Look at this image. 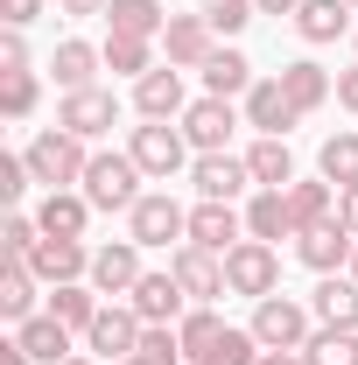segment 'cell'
<instances>
[{"label": "cell", "mask_w": 358, "mask_h": 365, "mask_svg": "<svg viewBox=\"0 0 358 365\" xmlns=\"http://www.w3.org/2000/svg\"><path fill=\"white\" fill-rule=\"evenodd\" d=\"M246 169H253L260 190H288V182H295V155H288V140H281V134H260V140H253V155H246Z\"/></svg>", "instance_id": "27"}, {"label": "cell", "mask_w": 358, "mask_h": 365, "mask_svg": "<svg viewBox=\"0 0 358 365\" xmlns=\"http://www.w3.org/2000/svg\"><path fill=\"white\" fill-rule=\"evenodd\" d=\"M302 365H358V330H316L310 344H302Z\"/></svg>", "instance_id": "35"}, {"label": "cell", "mask_w": 358, "mask_h": 365, "mask_svg": "<svg viewBox=\"0 0 358 365\" xmlns=\"http://www.w3.org/2000/svg\"><path fill=\"white\" fill-rule=\"evenodd\" d=\"M316 169H323V182L352 190V182H358V134H330L323 155H316Z\"/></svg>", "instance_id": "34"}, {"label": "cell", "mask_w": 358, "mask_h": 365, "mask_svg": "<svg viewBox=\"0 0 358 365\" xmlns=\"http://www.w3.org/2000/svg\"><path fill=\"white\" fill-rule=\"evenodd\" d=\"M85 169H91V155H85V140H78V134L49 127V134L29 140V176L49 182V190H71V182H85Z\"/></svg>", "instance_id": "1"}, {"label": "cell", "mask_w": 358, "mask_h": 365, "mask_svg": "<svg viewBox=\"0 0 358 365\" xmlns=\"http://www.w3.org/2000/svg\"><path fill=\"white\" fill-rule=\"evenodd\" d=\"M225 330H232V323H225L218 309H190V317L176 323L183 359H190V365H218V351H225Z\"/></svg>", "instance_id": "21"}, {"label": "cell", "mask_w": 358, "mask_h": 365, "mask_svg": "<svg viewBox=\"0 0 358 365\" xmlns=\"http://www.w3.org/2000/svg\"><path fill=\"white\" fill-rule=\"evenodd\" d=\"M63 365H91V359H63Z\"/></svg>", "instance_id": "51"}, {"label": "cell", "mask_w": 358, "mask_h": 365, "mask_svg": "<svg viewBox=\"0 0 358 365\" xmlns=\"http://www.w3.org/2000/svg\"><path fill=\"white\" fill-rule=\"evenodd\" d=\"M140 365H183V337L169 330V323H148L140 330V351H134Z\"/></svg>", "instance_id": "38"}, {"label": "cell", "mask_w": 358, "mask_h": 365, "mask_svg": "<svg viewBox=\"0 0 358 365\" xmlns=\"http://www.w3.org/2000/svg\"><path fill=\"white\" fill-rule=\"evenodd\" d=\"M310 309L330 323V330H358V281L352 274H323L316 295H310Z\"/></svg>", "instance_id": "22"}, {"label": "cell", "mask_w": 358, "mask_h": 365, "mask_svg": "<svg viewBox=\"0 0 358 365\" xmlns=\"http://www.w3.org/2000/svg\"><path fill=\"white\" fill-rule=\"evenodd\" d=\"M56 14H78L85 21V14H106V0H56Z\"/></svg>", "instance_id": "45"}, {"label": "cell", "mask_w": 358, "mask_h": 365, "mask_svg": "<svg viewBox=\"0 0 358 365\" xmlns=\"http://www.w3.org/2000/svg\"><path fill=\"white\" fill-rule=\"evenodd\" d=\"M281 85H288V98H295V113H316V106L337 91V85H330V71H323V63H310V56H295V63L281 71Z\"/></svg>", "instance_id": "30"}, {"label": "cell", "mask_w": 358, "mask_h": 365, "mask_svg": "<svg viewBox=\"0 0 358 365\" xmlns=\"http://www.w3.org/2000/svg\"><path fill=\"white\" fill-rule=\"evenodd\" d=\"M352 246H358V232H344V218H323V225L295 232V253H302V267H316V274H344L352 267Z\"/></svg>", "instance_id": "9"}, {"label": "cell", "mask_w": 358, "mask_h": 365, "mask_svg": "<svg viewBox=\"0 0 358 365\" xmlns=\"http://www.w3.org/2000/svg\"><path fill=\"white\" fill-rule=\"evenodd\" d=\"M98 309H106V302H98V288H78V281H63V288L49 295V317L71 323V330H91V323H98Z\"/></svg>", "instance_id": "32"}, {"label": "cell", "mask_w": 358, "mask_h": 365, "mask_svg": "<svg viewBox=\"0 0 358 365\" xmlns=\"http://www.w3.org/2000/svg\"><path fill=\"white\" fill-rule=\"evenodd\" d=\"M288 211H295V232H310L330 218V182H288Z\"/></svg>", "instance_id": "36"}, {"label": "cell", "mask_w": 358, "mask_h": 365, "mask_svg": "<svg viewBox=\"0 0 358 365\" xmlns=\"http://www.w3.org/2000/svg\"><path fill=\"white\" fill-rule=\"evenodd\" d=\"M344 274H352V281H358V246H352V267H344Z\"/></svg>", "instance_id": "50"}, {"label": "cell", "mask_w": 358, "mask_h": 365, "mask_svg": "<svg viewBox=\"0 0 358 365\" xmlns=\"http://www.w3.org/2000/svg\"><path fill=\"white\" fill-rule=\"evenodd\" d=\"M14 344H21L29 359H43V365H63V359H71V323L29 317V323H14Z\"/></svg>", "instance_id": "23"}, {"label": "cell", "mask_w": 358, "mask_h": 365, "mask_svg": "<svg viewBox=\"0 0 358 365\" xmlns=\"http://www.w3.org/2000/svg\"><path fill=\"white\" fill-rule=\"evenodd\" d=\"M7 71H29V43H21V29L0 36V78H7Z\"/></svg>", "instance_id": "42"}, {"label": "cell", "mask_w": 358, "mask_h": 365, "mask_svg": "<svg viewBox=\"0 0 358 365\" xmlns=\"http://www.w3.org/2000/svg\"><path fill=\"white\" fill-rule=\"evenodd\" d=\"M295 29H302V43H337L352 29V7L344 0H302L295 7Z\"/></svg>", "instance_id": "28"}, {"label": "cell", "mask_w": 358, "mask_h": 365, "mask_svg": "<svg viewBox=\"0 0 358 365\" xmlns=\"http://www.w3.org/2000/svg\"><path fill=\"white\" fill-rule=\"evenodd\" d=\"M239 239H246V218H239L232 204H211V197H204V204L190 211V239H183V246H204V253H232Z\"/></svg>", "instance_id": "12"}, {"label": "cell", "mask_w": 358, "mask_h": 365, "mask_svg": "<svg viewBox=\"0 0 358 365\" xmlns=\"http://www.w3.org/2000/svg\"><path fill=\"white\" fill-rule=\"evenodd\" d=\"M253 7H260V14H295L302 0H253Z\"/></svg>", "instance_id": "47"}, {"label": "cell", "mask_w": 358, "mask_h": 365, "mask_svg": "<svg viewBox=\"0 0 358 365\" xmlns=\"http://www.w3.org/2000/svg\"><path fill=\"white\" fill-rule=\"evenodd\" d=\"M337 218H344V232H358V182L344 190V197H337Z\"/></svg>", "instance_id": "44"}, {"label": "cell", "mask_w": 358, "mask_h": 365, "mask_svg": "<svg viewBox=\"0 0 358 365\" xmlns=\"http://www.w3.org/2000/svg\"><path fill=\"white\" fill-rule=\"evenodd\" d=\"M134 113H140V120H176V113H190V106H183V71H176V63L148 71V78L134 85Z\"/></svg>", "instance_id": "20"}, {"label": "cell", "mask_w": 358, "mask_h": 365, "mask_svg": "<svg viewBox=\"0 0 358 365\" xmlns=\"http://www.w3.org/2000/svg\"><path fill=\"white\" fill-rule=\"evenodd\" d=\"M260 365H302V351H260Z\"/></svg>", "instance_id": "48"}, {"label": "cell", "mask_w": 358, "mask_h": 365, "mask_svg": "<svg viewBox=\"0 0 358 365\" xmlns=\"http://www.w3.org/2000/svg\"><path fill=\"white\" fill-rule=\"evenodd\" d=\"M127 232H134V246H169V239H190V211L169 190H155V197H140L127 211Z\"/></svg>", "instance_id": "6"}, {"label": "cell", "mask_w": 358, "mask_h": 365, "mask_svg": "<svg viewBox=\"0 0 358 365\" xmlns=\"http://www.w3.org/2000/svg\"><path fill=\"white\" fill-rule=\"evenodd\" d=\"M98 56H106V71H113V78H134V85L155 71V43H148V36H106Z\"/></svg>", "instance_id": "29"}, {"label": "cell", "mask_w": 358, "mask_h": 365, "mask_svg": "<svg viewBox=\"0 0 358 365\" xmlns=\"http://www.w3.org/2000/svg\"><path fill=\"white\" fill-rule=\"evenodd\" d=\"M29 155H0V197H21V190H29Z\"/></svg>", "instance_id": "41"}, {"label": "cell", "mask_w": 358, "mask_h": 365, "mask_svg": "<svg viewBox=\"0 0 358 365\" xmlns=\"http://www.w3.org/2000/svg\"><path fill=\"white\" fill-rule=\"evenodd\" d=\"M337 106H352V113H358V71H344V78H337Z\"/></svg>", "instance_id": "46"}, {"label": "cell", "mask_w": 358, "mask_h": 365, "mask_svg": "<svg viewBox=\"0 0 358 365\" xmlns=\"http://www.w3.org/2000/svg\"><path fill=\"white\" fill-rule=\"evenodd\" d=\"M190 182H197V197H211V204H232V197L253 182V169H246L239 155H197Z\"/></svg>", "instance_id": "19"}, {"label": "cell", "mask_w": 358, "mask_h": 365, "mask_svg": "<svg viewBox=\"0 0 358 365\" xmlns=\"http://www.w3.org/2000/svg\"><path fill=\"white\" fill-rule=\"evenodd\" d=\"M140 330H148V323L134 317V302H106V309H98V323H91L85 330V351H98V359H134L140 351Z\"/></svg>", "instance_id": "7"}, {"label": "cell", "mask_w": 358, "mask_h": 365, "mask_svg": "<svg viewBox=\"0 0 358 365\" xmlns=\"http://www.w3.org/2000/svg\"><path fill=\"white\" fill-rule=\"evenodd\" d=\"M0 365H36V359H29L21 344H7V351H0Z\"/></svg>", "instance_id": "49"}, {"label": "cell", "mask_w": 358, "mask_h": 365, "mask_svg": "<svg viewBox=\"0 0 358 365\" xmlns=\"http://www.w3.org/2000/svg\"><path fill=\"white\" fill-rule=\"evenodd\" d=\"M211 36H218V29H211L204 14H169L162 49H169V63H176V71H204V63H211V49H218Z\"/></svg>", "instance_id": "11"}, {"label": "cell", "mask_w": 358, "mask_h": 365, "mask_svg": "<svg viewBox=\"0 0 358 365\" xmlns=\"http://www.w3.org/2000/svg\"><path fill=\"white\" fill-rule=\"evenodd\" d=\"M36 98H43L36 71H7V78H0V113H7V120H29V113H36Z\"/></svg>", "instance_id": "37"}, {"label": "cell", "mask_w": 358, "mask_h": 365, "mask_svg": "<svg viewBox=\"0 0 358 365\" xmlns=\"http://www.w3.org/2000/svg\"><path fill=\"white\" fill-rule=\"evenodd\" d=\"M302 113H295V98H288V85L281 78H260V85L246 91V127H260V134H288Z\"/></svg>", "instance_id": "16"}, {"label": "cell", "mask_w": 358, "mask_h": 365, "mask_svg": "<svg viewBox=\"0 0 358 365\" xmlns=\"http://www.w3.org/2000/svg\"><path fill=\"white\" fill-rule=\"evenodd\" d=\"M36 239H43V225H36V218H7V225H0L7 260H29V253H36Z\"/></svg>", "instance_id": "40"}, {"label": "cell", "mask_w": 358, "mask_h": 365, "mask_svg": "<svg viewBox=\"0 0 358 365\" xmlns=\"http://www.w3.org/2000/svg\"><path fill=\"white\" fill-rule=\"evenodd\" d=\"M140 162V176H155V182H169L190 162V140H183V127H169V120H148V127H134V148H127Z\"/></svg>", "instance_id": "5"}, {"label": "cell", "mask_w": 358, "mask_h": 365, "mask_svg": "<svg viewBox=\"0 0 358 365\" xmlns=\"http://www.w3.org/2000/svg\"><path fill=\"white\" fill-rule=\"evenodd\" d=\"M29 274H36V281H49V288H63V281L91 274L85 239H36V253H29Z\"/></svg>", "instance_id": "13"}, {"label": "cell", "mask_w": 358, "mask_h": 365, "mask_svg": "<svg viewBox=\"0 0 358 365\" xmlns=\"http://www.w3.org/2000/svg\"><path fill=\"white\" fill-rule=\"evenodd\" d=\"M246 239H295V211H288V190H260L246 204Z\"/></svg>", "instance_id": "24"}, {"label": "cell", "mask_w": 358, "mask_h": 365, "mask_svg": "<svg viewBox=\"0 0 358 365\" xmlns=\"http://www.w3.org/2000/svg\"><path fill=\"white\" fill-rule=\"evenodd\" d=\"M225 288H232V295H253V302L281 288V260H274L267 239H239V246L225 253Z\"/></svg>", "instance_id": "4"}, {"label": "cell", "mask_w": 358, "mask_h": 365, "mask_svg": "<svg viewBox=\"0 0 358 365\" xmlns=\"http://www.w3.org/2000/svg\"><path fill=\"white\" fill-rule=\"evenodd\" d=\"M120 365H140V359H120Z\"/></svg>", "instance_id": "52"}, {"label": "cell", "mask_w": 358, "mask_h": 365, "mask_svg": "<svg viewBox=\"0 0 358 365\" xmlns=\"http://www.w3.org/2000/svg\"><path fill=\"white\" fill-rule=\"evenodd\" d=\"M310 317H316V309L288 302V295H260L246 330L260 337V351H302V344H310Z\"/></svg>", "instance_id": "2"}, {"label": "cell", "mask_w": 358, "mask_h": 365, "mask_svg": "<svg viewBox=\"0 0 358 365\" xmlns=\"http://www.w3.org/2000/svg\"><path fill=\"white\" fill-rule=\"evenodd\" d=\"M197 14H204V21L218 29V36H239V29H246V21H253L260 7H253V0H204Z\"/></svg>", "instance_id": "39"}, {"label": "cell", "mask_w": 358, "mask_h": 365, "mask_svg": "<svg viewBox=\"0 0 358 365\" xmlns=\"http://www.w3.org/2000/svg\"><path fill=\"white\" fill-rule=\"evenodd\" d=\"M85 218H91V197H85V190H49L43 204H36L43 239H85Z\"/></svg>", "instance_id": "17"}, {"label": "cell", "mask_w": 358, "mask_h": 365, "mask_svg": "<svg viewBox=\"0 0 358 365\" xmlns=\"http://www.w3.org/2000/svg\"><path fill=\"white\" fill-rule=\"evenodd\" d=\"M169 274L183 281V295H190V302H211V295H225V253H204V246H176Z\"/></svg>", "instance_id": "14"}, {"label": "cell", "mask_w": 358, "mask_h": 365, "mask_svg": "<svg viewBox=\"0 0 358 365\" xmlns=\"http://www.w3.org/2000/svg\"><path fill=\"white\" fill-rule=\"evenodd\" d=\"M0 317L7 323L36 317V274H29V260H7V274H0Z\"/></svg>", "instance_id": "31"}, {"label": "cell", "mask_w": 358, "mask_h": 365, "mask_svg": "<svg viewBox=\"0 0 358 365\" xmlns=\"http://www.w3.org/2000/svg\"><path fill=\"white\" fill-rule=\"evenodd\" d=\"M85 197H91V211H134L140 204V162L134 155H91Z\"/></svg>", "instance_id": "3"}, {"label": "cell", "mask_w": 358, "mask_h": 365, "mask_svg": "<svg viewBox=\"0 0 358 365\" xmlns=\"http://www.w3.org/2000/svg\"><path fill=\"white\" fill-rule=\"evenodd\" d=\"M134 281H140V246L134 239L91 253V288H98V295H134Z\"/></svg>", "instance_id": "15"}, {"label": "cell", "mask_w": 358, "mask_h": 365, "mask_svg": "<svg viewBox=\"0 0 358 365\" xmlns=\"http://www.w3.org/2000/svg\"><path fill=\"white\" fill-rule=\"evenodd\" d=\"M106 21H113V36H148V43H162V29H169L162 0H106Z\"/></svg>", "instance_id": "26"}, {"label": "cell", "mask_w": 358, "mask_h": 365, "mask_svg": "<svg viewBox=\"0 0 358 365\" xmlns=\"http://www.w3.org/2000/svg\"><path fill=\"white\" fill-rule=\"evenodd\" d=\"M98 63H106V56H98L91 43H56V56H49V71H56V85H63V91H85Z\"/></svg>", "instance_id": "33"}, {"label": "cell", "mask_w": 358, "mask_h": 365, "mask_svg": "<svg viewBox=\"0 0 358 365\" xmlns=\"http://www.w3.org/2000/svg\"><path fill=\"white\" fill-rule=\"evenodd\" d=\"M113 120H120V98H113V91H98V85L63 91V106H56V127H63V134H78V140H98Z\"/></svg>", "instance_id": "8"}, {"label": "cell", "mask_w": 358, "mask_h": 365, "mask_svg": "<svg viewBox=\"0 0 358 365\" xmlns=\"http://www.w3.org/2000/svg\"><path fill=\"white\" fill-rule=\"evenodd\" d=\"M232 127H239V113H232V98H197L190 113H183V140L197 148V155H225V140H232Z\"/></svg>", "instance_id": "10"}, {"label": "cell", "mask_w": 358, "mask_h": 365, "mask_svg": "<svg viewBox=\"0 0 358 365\" xmlns=\"http://www.w3.org/2000/svg\"><path fill=\"white\" fill-rule=\"evenodd\" d=\"M127 302H134V317H140V323H176L190 295H183V281H176V274H140Z\"/></svg>", "instance_id": "18"}, {"label": "cell", "mask_w": 358, "mask_h": 365, "mask_svg": "<svg viewBox=\"0 0 358 365\" xmlns=\"http://www.w3.org/2000/svg\"><path fill=\"white\" fill-rule=\"evenodd\" d=\"M344 7H358V0H344Z\"/></svg>", "instance_id": "53"}, {"label": "cell", "mask_w": 358, "mask_h": 365, "mask_svg": "<svg viewBox=\"0 0 358 365\" xmlns=\"http://www.w3.org/2000/svg\"><path fill=\"white\" fill-rule=\"evenodd\" d=\"M253 85H260V78H253V63H246L239 49H211V63H204V91H211V98H246Z\"/></svg>", "instance_id": "25"}, {"label": "cell", "mask_w": 358, "mask_h": 365, "mask_svg": "<svg viewBox=\"0 0 358 365\" xmlns=\"http://www.w3.org/2000/svg\"><path fill=\"white\" fill-rule=\"evenodd\" d=\"M36 14H43V0H0V21H7V29H29Z\"/></svg>", "instance_id": "43"}]
</instances>
